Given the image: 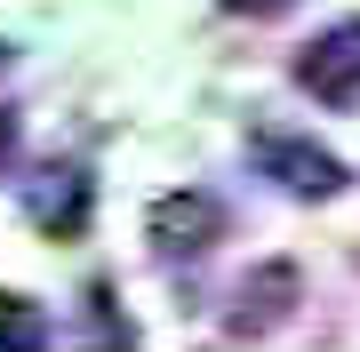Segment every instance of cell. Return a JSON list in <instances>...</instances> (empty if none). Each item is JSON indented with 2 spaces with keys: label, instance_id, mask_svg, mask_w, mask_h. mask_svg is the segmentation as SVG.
Listing matches in <instances>:
<instances>
[{
  "label": "cell",
  "instance_id": "obj_3",
  "mask_svg": "<svg viewBox=\"0 0 360 352\" xmlns=\"http://www.w3.org/2000/svg\"><path fill=\"white\" fill-rule=\"evenodd\" d=\"M257 160H264V176L281 184V193H296V200H336L352 184V169L328 152V144H312V136H257Z\"/></svg>",
  "mask_w": 360,
  "mask_h": 352
},
{
  "label": "cell",
  "instance_id": "obj_6",
  "mask_svg": "<svg viewBox=\"0 0 360 352\" xmlns=\"http://www.w3.org/2000/svg\"><path fill=\"white\" fill-rule=\"evenodd\" d=\"M49 344V313L32 296H0V352H40Z\"/></svg>",
  "mask_w": 360,
  "mask_h": 352
},
{
  "label": "cell",
  "instance_id": "obj_7",
  "mask_svg": "<svg viewBox=\"0 0 360 352\" xmlns=\"http://www.w3.org/2000/svg\"><path fill=\"white\" fill-rule=\"evenodd\" d=\"M89 304H96V328H104V337H120V344L136 337V328H129V313H112V296H104V288H89Z\"/></svg>",
  "mask_w": 360,
  "mask_h": 352
},
{
  "label": "cell",
  "instance_id": "obj_1",
  "mask_svg": "<svg viewBox=\"0 0 360 352\" xmlns=\"http://www.w3.org/2000/svg\"><path fill=\"white\" fill-rule=\"evenodd\" d=\"M144 240L160 248V256H208V248L224 240V200L217 193H160L153 209H144Z\"/></svg>",
  "mask_w": 360,
  "mask_h": 352
},
{
  "label": "cell",
  "instance_id": "obj_9",
  "mask_svg": "<svg viewBox=\"0 0 360 352\" xmlns=\"http://www.w3.org/2000/svg\"><path fill=\"white\" fill-rule=\"evenodd\" d=\"M8 160H16V112L0 105V169H8Z\"/></svg>",
  "mask_w": 360,
  "mask_h": 352
},
{
  "label": "cell",
  "instance_id": "obj_8",
  "mask_svg": "<svg viewBox=\"0 0 360 352\" xmlns=\"http://www.w3.org/2000/svg\"><path fill=\"white\" fill-rule=\"evenodd\" d=\"M217 8H232V16H288L296 0H217Z\"/></svg>",
  "mask_w": 360,
  "mask_h": 352
},
{
  "label": "cell",
  "instance_id": "obj_10",
  "mask_svg": "<svg viewBox=\"0 0 360 352\" xmlns=\"http://www.w3.org/2000/svg\"><path fill=\"white\" fill-rule=\"evenodd\" d=\"M0 65H8V40H0Z\"/></svg>",
  "mask_w": 360,
  "mask_h": 352
},
{
  "label": "cell",
  "instance_id": "obj_4",
  "mask_svg": "<svg viewBox=\"0 0 360 352\" xmlns=\"http://www.w3.org/2000/svg\"><path fill=\"white\" fill-rule=\"evenodd\" d=\"M296 304H304V273H296L288 256L257 264L240 288H232V313H224V337H272Z\"/></svg>",
  "mask_w": 360,
  "mask_h": 352
},
{
  "label": "cell",
  "instance_id": "obj_5",
  "mask_svg": "<svg viewBox=\"0 0 360 352\" xmlns=\"http://www.w3.org/2000/svg\"><path fill=\"white\" fill-rule=\"evenodd\" d=\"M25 209H32V224L49 240H80L89 233V209H96V184L80 169H40V184L25 193Z\"/></svg>",
  "mask_w": 360,
  "mask_h": 352
},
{
  "label": "cell",
  "instance_id": "obj_2",
  "mask_svg": "<svg viewBox=\"0 0 360 352\" xmlns=\"http://www.w3.org/2000/svg\"><path fill=\"white\" fill-rule=\"evenodd\" d=\"M296 89L321 96L328 112H352V105H360V16L328 25L304 56H296Z\"/></svg>",
  "mask_w": 360,
  "mask_h": 352
}]
</instances>
